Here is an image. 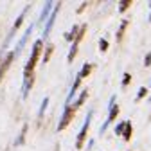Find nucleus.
I'll list each match as a JSON object with an SVG mask.
<instances>
[{"label": "nucleus", "instance_id": "obj_10", "mask_svg": "<svg viewBox=\"0 0 151 151\" xmlns=\"http://www.w3.org/2000/svg\"><path fill=\"white\" fill-rule=\"evenodd\" d=\"M147 93V88H140V92H139V96H137V99H142L144 96Z\"/></svg>", "mask_w": 151, "mask_h": 151}, {"label": "nucleus", "instance_id": "obj_15", "mask_svg": "<svg viewBox=\"0 0 151 151\" xmlns=\"http://www.w3.org/2000/svg\"><path fill=\"white\" fill-rule=\"evenodd\" d=\"M151 65V54H147V58H146V67Z\"/></svg>", "mask_w": 151, "mask_h": 151}, {"label": "nucleus", "instance_id": "obj_8", "mask_svg": "<svg viewBox=\"0 0 151 151\" xmlns=\"http://www.w3.org/2000/svg\"><path fill=\"white\" fill-rule=\"evenodd\" d=\"M90 70H92V67H90V65H85V67H83V70H81V74H79V78H85V76H88V74H90Z\"/></svg>", "mask_w": 151, "mask_h": 151}, {"label": "nucleus", "instance_id": "obj_14", "mask_svg": "<svg viewBox=\"0 0 151 151\" xmlns=\"http://www.w3.org/2000/svg\"><path fill=\"white\" fill-rule=\"evenodd\" d=\"M122 83H124V85H128V83H129V74H126V76H124V81H122Z\"/></svg>", "mask_w": 151, "mask_h": 151}, {"label": "nucleus", "instance_id": "obj_4", "mask_svg": "<svg viewBox=\"0 0 151 151\" xmlns=\"http://www.w3.org/2000/svg\"><path fill=\"white\" fill-rule=\"evenodd\" d=\"M88 126H90V117L85 121V124H83V129H81V133H79V137H78V142H76V147H78V149H81V147H83V142H85V137H86Z\"/></svg>", "mask_w": 151, "mask_h": 151}, {"label": "nucleus", "instance_id": "obj_12", "mask_svg": "<svg viewBox=\"0 0 151 151\" xmlns=\"http://www.w3.org/2000/svg\"><path fill=\"white\" fill-rule=\"evenodd\" d=\"M22 20H24V16H20V18H18V20H16V22H14V27H13V29H14V31H16V29H18V27H20V24H22Z\"/></svg>", "mask_w": 151, "mask_h": 151}, {"label": "nucleus", "instance_id": "obj_2", "mask_svg": "<svg viewBox=\"0 0 151 151\" xmlns=\"http://www.w3.org/2000/svg\"><path fill=\"white\" fill-rule=\"evenodd\" d=\"M72 117H74V108H70V106H68V108L65 110V113H63V119H61V121H60V124H58V129H60V131H61V129H65V128L68 126V122L72 121Z\"/></svg>", "mask_w": 151, "mask_h": 151}, {"label": "nucleus", "instance_id": "obj_6", "mask_svg": "<svg viewBox=\"0 0 151 151\" xmlns=\"http://www.w3.org/2000/svg\"><path fill=\"white\" fill-rule=\"evenodd\" d=\"M131 139V124L126 122V131H124V140H129Z\"/></svg>", "mask_w": 151, "mask_h": 151}, {"label": "nucleus", "instance_id": "obj_13", "mask_svg": "<svg viewBox=\"0 0 151 151\" xmlns=\"http://www.w3.org/2000/svg\"><path fill=\"white\" fill-rule=\"evenodd\" d=\"M129 4H131V2H128V0H126V2H122V4H121V7H119V9H121V11H126V7H128Z\"/></svg>", "mask_w": 151, "mask_h": 151}, {"label": "nucleus", "instance_id": "obj_9", "mask_svg": "<svg viewBox=\"0 0 151 151\" xmlns=\"http://www.w3.org/2000/svg\"><path fill=\"white\" fill-rule=\"evenodd\" d=\"M50 52H52V45H49V49H47V52H45V56H43V61H49Z\"/></svg>", "mask_w": 151, "mask_h": 151}, {"label": "nucleus", "instance_id": "obj_5", "mask_svg": "<svg viewBox=\"0 0 151 151\" xmlns=\"http://www.w3.org/2000/svg\"><path fill=\"white\" fill-rule=\"evenodd\" d=\"M117 113H119V108H115V106H111V111H110V117H108V121H106V124H108V122H111L113 119H115V117H117ZM106 124H104V126H106ZM104 126L101 128V131L104 129Z\"/></svg>", "mask_w": 151, "mask_h": 151}, {"label": "nucleus", "instance_id": "obj_3", "mask_svg": "<svg viewBox=\"0 0 151 151\" xmlns=\"http://www.w3.org/2000/svg\"><path fill=\"white\" fill-rule=\"evenodd\" d=\"M13 58H14V52H9V54L6 56V58H4L2 65H0V81H2V78H4V76H6V70L9 68V65H11Z\"/></svg>", "mask_w": 151, "mask_h": 151}, {"label": "nucleus", "instance_id": "obj_7", "mask_svg": "<svg viewBox=\"0 0 151 151\" xmlns=\"http://www.w3.org/2000/svg\"><path fill=\"white\" fill-rule=\"evenodd\" d=\"M86 96H88V90H85L81 96H79V99H78V103H76V106H81L83 103H85V99H86Z\"/></svg>", "mask_w": 151, "mask_h": 151}, {"label": "nucleus", "instance_id": "obj_11", "mask_svg": "<svg viewBox=\"0 0 151 151\" xmlns=\"http://www.w3.org/2000/svg\"><path fill=\"white\" fill-rule=\"evenodd\" d=\"M99 47H101V50H106V49H108V42H106V40H101Z\"/></svg>", "mask_w": 151, "mask_h": 151}, {"label": "nucleus", "instance_id": "obj_16", "mask_svg": "<svg viewBox=\"0 0 151 151\" xmlns=\"http://www.w3.org/2000/svg\"><path fill=\"white\" fill-rule=\"evenodd\" d=\"M149 20H151V16H149Z\"/></svg>", "mask_w": 151, "mask_h": 151}, {"label": "nucleus", "instance_id": "obj_1", "mask_svg": "<svg viewBox=\"0 0 151 151\" xmlns=\"http://www.w3.org/2000/svg\"><path fill=\"white\" fill-rule=\"evenodd\" d=\"M40 49H42V42H36L34 47H32V56H31V60L25 65V78H29V76L32 74V68H34V65L38 61V56H40Z\"/></svg>", "mask_w": 151, "mask_h": 151}]
</instances>
